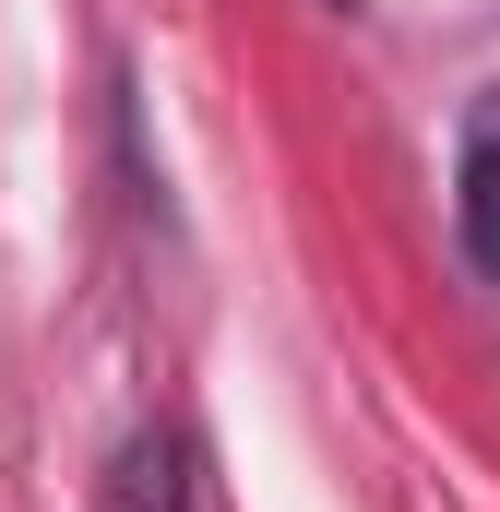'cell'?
<instances>
[{"mask_svg": "<svg viewBox=\"0 0 500 512\" xmlns=\"http://www.w3.org/2000/svg\"><path fill=\"white\" fill-rule=\"evenodd\" d=\"M465 251L500 274V84L465 108Z\"/></svg>", "mask_w": 500, "mask_h": 512, "instance_id": "1", "label": "cell"}]
</instances>
